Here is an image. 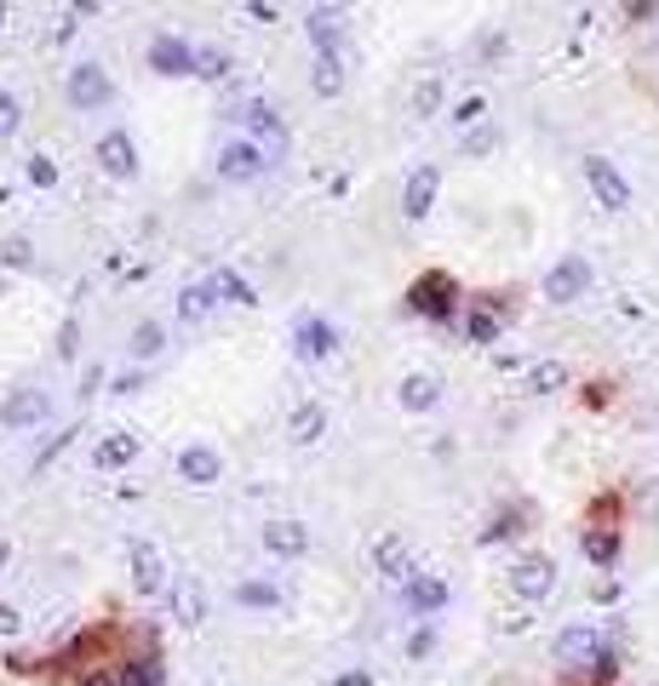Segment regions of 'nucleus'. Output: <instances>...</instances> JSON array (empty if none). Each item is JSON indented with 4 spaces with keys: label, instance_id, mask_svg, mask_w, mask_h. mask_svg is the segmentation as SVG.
<instances>
[{
    "label": "nucleus",
    "instance_id": "obj_1",
    "mask_svg": "<svg viewBox=\"0 0 659 686\" xmlns=\"http://www.w3.org/2000/svg\"><path fill=\"white\" fill-rule=\"evenodd\" d=\"M585 184L603 212H631V184H625V172L608 155H585Z\"/></svg>",
    "mask_w": 659,
    "mask_h": 686
},
{
    "label": "nucleus",
    "instance_id": "obj_2",
    "mask_svg": "<svg viewBox=\"0 0 659 686\" xmlns=\"http://www.w3.org/2000/svg\"><path fill=\"white\" fill-rule=\"evenodd\" d=\"M453 303H459V287L442 269L419 274V281L408 287V309H419V315H431V321H453Z\"/></svg>",
    "mask_w": 659,
    "mask_h": 686
},
{
    "label": "nucleus",
    "instance_id": "obj_3",
    "mask_svg": "<svg viewBox=\"0 0 659 686\" xmlns=\"http://www.w3.org/2000/svg\"><path fill=\"white\" fill-rule=\"evenodd\" d=\"M63 92H70V103L86 115V110H104V103L115 97V81H110V69H104V63H92V58H86V63H75V69H70Z\"/></svg>",
    "mask_w": 659,
    "mask_h": 686
},
{
    "label": "nucleus",
    "instance_id": "obj_4",
    "mask_svg": "<svg viewBox=\"0 0 659 686\" xmlns=\"http://www.w3.org/2000/svg\"><path fill=\"white\" fill-rule=\"evenodd\" d=\"M590 281H597V274H590V263H585L579 252H568V258H556V263L545 269V298H550V303H579V298L590 292Z\"/></svg>",
    "mask_w": 659,
    "mask_h": 686
},
{
    "label": "nucleus",
    "instance_id": "obj_5",
    "mask_svg": "<svg viewBox=\"0 0 659 686\" xmlns=\"http://www.w3.org/2000/svg\"><path fill=\"white\" fill-rule=\"evenodd\" d=\"M47 418H52V395L35 389V384L7 389V401H0V424H7V429H35Z\"/></svg>",
    "mask_w": 659,
    "mask_h": 686
},
{
    "label": "nucleus",
    "instance_id": "obj_6",
    "mask_svg": "<svg viewBox=\"0 0 659 686\" xmlns=\"http://www.w3.org/2000/svg\"><path fill=\"white\" fill-rule=\"evenodd\" d=\"M597 658H603V635L590 624H568L563 635H556V664H563L568 675H585Z\"/></svg>",
    "mask_w": 659,
    "mask_h": 686
},
{
    "label": "nucleus",
    "instance_id": "obj_7",
    "mask_svg": "<svg viewBox=\"0 0 659 686\" xmlns=\"http://www.w3.org/2000/svg\"><path fill=\"white\" fill-rule=\"evenodd\" d=\"M511 590H516L527 606L550 601V590H556V561H550V555H522V561L511 567Z\"/></svg>",
    "mask_w": 659,
    "mask_h": 686
},
{
    "label": "nucleus",
    "instance_id": "obj_8",
    "mask_svg": "<svg viewBox=\"0 0 659 686\" xmlns=\"http://www.w3.org/2000/svg\"><path fill=\"white\" fill-rule=\"evenodd\" d=\"M126 567H132V590H138V595H161V590H167V561H161L155 543L132 538L126 543Z\"/></svg>",
    "mask_w": 659,
    "mask_h": 686
},
{
    "label": "nucleus",
    "instance_id": "obj_9",
    "mask_svg": "<svg viewBox=\"0 0 659 686\" xmlns=\"http://www.w3.org/2000/svg\"><path fill=\"white\" fill-rule=\"evenodd\" d=\"M436 189H442V166H413L408 184H402V218H408V224H424V218H431Z\"/></svg>",
    "mask_w": 659,
    "mask_h": 686
},
{
    "label": "nucleus",
    "instance_id": "obj_10",
    "mask_svg": "<svg viewBox=\"0 0 659 686\" xmlns=\"http://www.w3.org/2000/svg\"><path fill=\"white\" fill-rule=\"evenodd\" d=\"M150 69L167 75V81H184V75H195V46L178 41V34H155L150 41Z\"/></svg>",
    "mask_w": 659,
    "mask_h": 686
},
{
    "label": "nucleus",
    "instance_id": "obj_11",
    "mask_svg": "<svg viewBox=\"0 0 659 686\" xmlns=\"http://www.w3.org/2000/svg\"><path fill=\"white\" fill-rule=\"evenodd\" d=\"M97 166H104L110 172V178H121V184H132V178H138V144H132V137L126 132H104V137H97Z\"/></svg>",
    "mask_w": 659,
    "mask_h": 686
},
{
    "label": "nucleus",
    "instance_id": "obj_12",
    "mask_svg": "<svg viewBox=\"0 0 659 686\" xmlns=\"http://www.w3.org/2000/svg\"><path fill=\"white\" fill-rule=\"evenodd\" d=\"M264 166H270V160H264L258 144H224V149H218V178H224V184H253Z\"/></svg>",
    "mask_w": 659,
    "mask_h": 686
},
{
    "label": "nucleus",
    "instance_id": "obj_13",
    "mask_svg": "<svg viewBox=\"0 0 659 686\" xmlns=\"http://www.w3.org/2000/svg\"><path fill=\"white\" fill-rule=\"evenodd\" d=\"M218 475H224V458L213 446H184L178 453V480H189V487H213Z\"/></svg>",
    "mask_w": 659,
    "mask_h": 686
},
{
    "label": "nucleus",
    "instance_id": "obj_14",
    "mask_svg": "<svg viewBox=\"0 0 659 686\" xmlns=\"http://www.w3.org/2000/svg\"><path fill=\"white\" fill-rule=\"evenodd\" d=\"M395 401H402V412H436L442 406V384L431 372H408L402 389H395Z\"/></svg>",
    "mask_w": 659,
    "mask_h": 686
},
{
    "label": "nucleus",
    "instance_id": "obj_15",
    "mask_svg": "<svg viewBox=\"0 0 659 686\" xmlns=\"http://www.w3.org/2000/svg\"><path fill=\"white\" fill-rule=\"evenodd\" d=\"M321 435H327V406H321V401L292 406V418H287V440H292V446H316Z\"/></svg>",
    "mask_w": 659,
    "mask_h": 686
},
{
    "label": "nucleus",
    "instance_id": "obj_16",
    "mask_svg": "<svg viewBox=\"0 0 659 686\" xmlns=\"http://www.w3.org/2000/svg\"><path fill=\"white\" fill-rule=\"evenodd\" d=\"M264 549H270V555H305V549H310V527L305 521H270V527H264Z\"/></svg>",
    "mask_w": 659,
    "mask_h": 686
},
{
    "label": "nucleus",
    "instance_id": "obj_17",
    "mask_svg": "<svg viewBox=\"0 0 659 686\" xmlns=\"http://www.w3.org/2000/svg\"><path fill=\"white\" fill-rule=\"evenodd\" d=\"M344 52H316V69H310V92L316 97H339L344 92Z\"/></svg>",
    "mask_w": 659,
    "mask_h": 686
},
{
    "label": "nucleus",
    "instance_id": "obj_18",
    "mask_svg": "<svg viewBox=\"0 0 659 686\" xmlns=\"http://www.w3.org/2000/svg\"><path fill=\"white\" fill-rule=\"evenodd\" d=\"M373 561H379V572H384L390 583H408V578H413V555H408V543L395 538V532L373 543Z\"/></svg>",
    "mask_w": 659,
    "mask_h": 686
},
{
    "label": "nucleus",
    "instance_id": "obj_19",
    "mask_svg": "<svg viewBox=\"0 0 659 686\" xmlns=\"http://www.w3.org/2000/svg\"><path fill=\"white\" fill-rule=\"evenodd\" d=\"M579 549H585V561L590 567H614L619 561V527H585V538H579Z\"/></svg>",
    "mask_w": 659,
    "mask_h": 686
},
{
    "label": "nucleus",
    "instance_id": "obj_20",
    "mask_svg": "<svg viewBox=\"0 0 659 686\" xmlns=\"http://www.w3.org/2000/svg\"><path fill=\"white\" fill-rule=\"evenodd\" d=\"M402 590H408V606H413V612H436V606H447V583H442V578L413 572Z\"/></svg>",
    "mask_w": 659,
    "mask_h": 686
},
{
    "label": "nucleus",
    "instance_id": "obj_21",
    "mask_svg": "<svg viewBox=\"0 0 659 686\" xmlns=\"http://www.w3.org/2000/svg\"><path fill=\"white\" fill-rule=\"evenodd\" d=\"M292 337H299V355H305V361L333 355V343H339V332L327 326V321H299V332H292Z\"/></svg>",
    "mask_w": 659,
    "mask_h": 686
},
{
    "label": "nucleus",
    "instance_id": "obj_22",
    "mask_svg": "<svg viewBox=\"0 0 659 686\" xmlns=\"http://www.w3.org/2000/svg\"><path fill=\"white\" fill-rule=\"evenodd\" d=\"M126 350H132V361H155L161 350H167V326H161V321H138V326H132V337H126Z\"/></svg>",
    "mask_w": 659,
    "mask_h": 686
},
{
    "label": "nucleus",
    "instance_id": "obj_23",
    "mask_svg": "<svg viewBox=\"0 0 659 686\" xmlns=\"http://www.w3.org/2000/svg\"><path fill=\"white\" fill-rule=\"evenodd\" d=\"M132 458H138V435H104V440H97V453H92L97 469H121Z\"/></svg>",
    "mask_w": 659,
    "mask_h": 686
},
{
    "label": "nucleus",
    "instance_id": "obj_24",
    "mask_svg": "<svg viewBox=\"0 0 659 686\" xmlns=\"http://www.w3.org/2000/svg\"><path fill=\"white\" fill-rule=\"evenodd\" d=\"M310 41H316V52H339L344 46V12H333V7L316 12L310 18Z\"/></svg>",
    "mask_w": 659,
    "mask_h": 686
},
{
    "label": "nucleus",
    "instance_id": "obj_25",
    "mask_svg": "<svg viewBox=\"0 0 659 686\" xmlns=\"http://www.w3.org/2000/svg\"><path fill=\"white\" fill-rule=\"evenodd\" d=\"M213 298H218V287H213V281H195V287H184V292H178V321H207Z\"/></svg>",
    "mask_w": 659,
    "mask_h": 686
},
{
    "label": "nucleus",
    "instance_id": "obj_26",
    "mask_svg": "<svg viewBox=\"0 0 659 686\" xmlns=\"http://www.w3.org/2000/svg\"><path fill=\"white\" fill-rule=\"evenodd\" d=\"M173 612H178V624H184V630H195V624L207 617V595L195 590V583H178V601H173Z\"/></svg>",
    "mask_w": 659,
    "mask_h": 686
},
{
    "label": "nucleus",
    "instance_id": "obj_27",
    "mask_svg": "<svg viewBox=\"0 0 659 686\" xmlns=\"http://www.w3.org/2000/svg\"><path fill=\"white\" fill-rule=\"evenodd\" d=\"M241 121H253L258 132H270V137H276V144H281V110H276V103H264V97H253V103H247V110H241Z\"/></svg>",
    "mask_w": 659,
    "mask_h": 686
},
{
    "label": "nucleus",
    "instance_id": "obj_28",
    "mask_svg": "<svg viewBox=\"0 0 659 686\" xmlns=\"http://www.w3.org/2000/svg\"><path fill=\"white\" fill-rule=\"evenodd\" d=\"M527 384H534L539 395H550V389H563V384H568V366H563V361H539L534 372H527Z\"/></svg>",
    "mask_w": 659,
    "mask_h": 686
},
{
    "label": "nucleus",
    "instance_id": "obj_29",
    "mask_svg": "<svg viewBox=\"0 0 659 686\" xmlns=\"http://www.w3.org/2000/svg\"><path fill=\"white\" fill-rule=\"evenodd\" d=\"M213 287H218V292H224L229 303H258V292H253V287L241 281L236 269H218V274H213Z\"/></svg>",
    "mask_w": 659,
    "mask_h": 686
},
{
    "label": "nucleus",
    "instance_id": "obj_30",
    "mask_svg": "<svg viewBox=\"0 0 659 686\" xmlns=\"http://www.w3.org/2000/svg\"><path fill=\"white\" fill-rule=\"evenodd\" d=\"M436 110H442V81H419V86H413V115L431 121Z\"/></svg>",
    "mask_w": 659,
    "mask_h": 686
},
{
    "label": "nucleus",
    "instance_id": "obj_31",
    "mask_svg": "<svg viewBox=\"0 0 659 686\" xmlns=\"http://www.w3.org/2000/svg\"><path fill=\"white\" fill-rule=\"evenodd\" d=\"M229 75V52H195V81H224Z\"/></svg>",
    "mask_w": 659,
    "mask_h": 686
},
{
    "label": "nucleus",
    "instance_id": "obj_32",
    "mask_svg": "<svg viewBox=\"0 0 659 686\" xmlns=\"http://www.w3.org/2000/svg\"><path fill=\"white\" fill-rule=\"evenodd\" d=\"M23 178L35 184V189H52L58 184V160L52 155H29V166H23Z\"/></svg>",
    "mask_w": 659,
    "mask_h": 686
},
{
    "label": "nucleus",
    "instance_id": "obj_33",
    "mask_svg": "<svg viewBox=\"0 0 659 686\" xmlns=\"http://www.w3.org/2000/svg\"><path fill=\"white\" fill-rule=\"evenodd\" d=\"M236 601L241 606H281V590H276V583H241Z\"/></svg>",
    "mask_w": 659,
    "mask_h": 686
},
{
    "label": "nucleus",
    "instance_id": "obj_34",
    "mask_svg": "<svg viewBox=\"0 0 659 686\" xmlns=\"http://www.w3.org/2000/svg\"><path fill=\"white\" fill-rule=\"evenodd\" d=\"M465 332H471V343H493L500 337V315H493V309H476V315L465 321Z\"/></svg>",
    "mask_w": 659,
    "mask_h": 686
},
{
    "label": "nucleus",
    "instance_id": "obj_35",
    "mask_svg": "<svg viewBox=\"0 0 659 686\" xmlns=\"http://www.w3.org/2000/svg\"><path fill=\"white\" fill-rule=\"evenodd\" d=\"M18 126H23V103H18L12 92H0V144H7Z\"/></svg>",
    "mask_w": 659,
    "mask_h": 686
},
{
    "label": "nucleus",
    "instance_id": "obj_36",
    "mask_svg": "<svg viewBox=\"0 0 659 686\" xmlns=\"http://www.w3.org/2000/svg\"><path fill=\"white\" fill-rule=\"evenodd\" d=\"M75 686H126V669H121V664H104V669H86V675H75Z\"/></svg>",
    "mask_w": 659,
    "mask_h": 686
},
{
    "label": "nucleus",
    "instance_id": "obj_37",
    "mask_svg": "<svg viewBox=\"0 0 659 686\" xmlns=\"http://www.w3.org/2000/svg\"><path fill=\"white\" fill-rule=\"evenodd\" d=\"M493 149H500V132H493V126H482V132L465 137V155H493Z\"/></svg>",
    "mask_w": 659,
    "mask_h": 686
},
{
    "label": "nucleus",
    "instance_id": "obj_38",
    "mask_svg": "<svg viewBox=\"0 0 659 686\" xmlns=\"http://www.w3.org/2000/svg\"><path fill=\"white\" fill-rule=\"evenodd\" d=\"M0 258H7L12 269H29V263H35V252H29V240H23V235H12V240H7V252H0Z\"/></svg>",
    "mask_w": 659,
    "mask_h": 686
},
{
    "label": "nucleus",
    "instance_id": "obj_39",
    "mask_svg": "<svg viewBox=\"0 0 659 686\" xmlns=\"http://www.w3.org/2000/svg\"><path fill=\"white\" fill-rule=\"evenodd\" d=\"M482 115H487V97H465V103L453 110V121H459V126H476Z\"/></svg>",
    "mask_w": 659,
    "mask_h": 686
},
{
    "label": "nucleus",
    "instance_id": "obj_40",
    "mask_svg": "<svg viewBox=\"0 0 659 686\" xmlns=\"http://www.w3.org/2000/svg\"><path fill=\"white\" fill-rule=\"evenodd\" d=\"M75 337H81V326H75V321H63V326H58V355H63V361L75 355Z\"/></svg>",
    "mask_w": 659,
    "mask_h": 686
},
{
    "label": "nucleus",
    "instance_id": "obj_41",
    "mask_svg": "<svg viewBox=\"0 0 659 686\" xmlns=\"http://www.w3.org/2000/svg\"><path fill=\"white\" fill-rule=\"evenodd\" d=\"M653 7H659V0H625V18H631V23H642Z\"/></svg>",
    "mask_w": 659,
    "mask_h": 686
},
{
    "label": "nucleus",
    "instance_id": "obj_42",
    "mask_svg": "<svg viewBox=\"0 0 659 686\" xmlns=\"http://www.w3.org/2000/svg\"><path fill=\"white\" fill-rule=\"evenodd\" d=\"M431 646H436V635H431V630H419V635L408 641V652H413V658H424V652H431Z\"/></svg>",
    "mask_w": 659,
    "mask_h": 686
},
{
    "label": "nucleus",
    "instance_id": "obj_43",
    "mask_svg": "<svg viewBox=\"0 0 659 686\" xmlns=\"http://www.w3.org/2000/svg\"><path fill=\"white\" fill-rule=\"evenodd\" d=\"M18 624H23L18 606H0V635H18Z\"/></svg>",
    "mask_w": 659,
    "mask_h": 686
},
{
    "label": "nucleus",
    "instance_id": "obj_44",
    "mask_svg": "<svg viewBox=\"0 0 659 686\" xmlns=\"http://www.w3.org/2000/svg\"><path fill=\"white\" fill-rule=\"evenodd\" d=\"M7 561H12V543H7V538H0V572H7Z\"/></svg>",
    "mask_w": 659,
    "mask_h": 686
},
{
    "label": "nucleus",
    "instance_id": "obj_45",
    "mask_svg": "<svg viewBox=\"0 0 659 686\" xmlns=\"http://www.w3.org/2000/svg\"><path fill=\"white\" fill-rule=\"evenodd\" d=\"M0 23H7V0H0Z\"/></svg>",
    "mask_w": 659,
    "mask_h": 686
},
{
    "label": "nucleus",
    "instance_id": "obj_46",
    "mask_svg": "<svg viewBox=\"0 0 659 686\" xmlns=\"http://www.w3.org/2000/svg\"><path fill=\"white\" fill-rule=\"evenodd\" d=\"M321 7H333V0H321Z\"/></svg>",
    "mask_w": 659,
    "mask_h": 686
}]
</instances>
